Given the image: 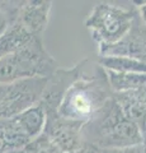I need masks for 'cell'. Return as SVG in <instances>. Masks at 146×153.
I'll return each instance as SVG.
<instances>
[{
	"label": "cell",
	"instance_id": "3957f363",
	"mask_svg": "<svg viewBox=\"0 0 146 153\" xmlns=\"http://www.w3.org/2000/svg\"><path fill=\"white\" fill-rule=\"evenodd\" d=\"M60 68L43 46L42 37H33L13 54L0 59V84L28 78H48Z\"/></svg>",
	"mask_w": 146,
	"mask_h": 153
},
{
	"label": "cell",
	"instance_id": "52a82bcc",
	"mask_svg": "<svg viewBox=\"0 0 146 153\" xmlns=\"http://www.w3.org/2000/svg\"><path fill=\"white\" fill-rule=\"evenodd\" d=\"M83 126L84 123L62 117L57 111L46 112L43 134L64 153H73L84 146Z\"/></svg>",
	"mask_w": 146,
	"mask_h": 153
},
{
	"label": "cell",
	"instance_id": "ac0fdd59",
	"mask_svg": "<svg viewBox=\"0 0 146 153\" xmlns=\"http://www.w3.org/2000/svg\"><path fill=\"white\" fill-rule=\"evenodd\" d=\"M73 153H95V151H94L92 147H89V146H83L81 148H80V149L75 151V152H73Z\"/></svg>",
	"mask_w": 146,
	"mask_h": 153
},
{
	"label": "cell",
	"instance_id": "5bb4252c",
	"mask_svg": "<svg viewBox=\"0 0 146 153\" xmlns=\"http://www.w3.org/2000/svg\"><path fill=\"white\" fill-rule=\"evenodd\" d=\"M21 1H0V36L15 21Z\"/></svg>",
	"mask_w": 146,
	"mask_h": 153
},
{
	"label": "cell",
	"instance_id": "8fae6325",
	"mask_svg": "<svg viewBox=\"0 0 146 153\" xmlns=\"http://www.w3.org/2000/svg\"><path fill=\"white\" fill-rule=\"evenodd\" d=\"M33 37L36 36H32L17 21H14L8 27V30L0 36V59L21 50Z\"/></svg>",
	"mask_w": 146,
	"mask_h": 153
},
{
	"label": "cell",
	"instance_id": "9c48e42d",
	"mask_svg": "<svg viewBox=\"0 0 146 153\" xmlns=\"http://www.w3.org/2000/svg\"><path fill=\"white\" fill-rule=\"evenodd\" d=\"M87 61L88 59L80 61L79 64L70 69L59 68L52 75H50L47 78V84L40 101V105L45 110V112L57 111L64 94L70 88V85L83 74Z\"/></svg>",
	"mask_w": 146,
	"mask_h": 153
},
{
	"label": "cell",
	"instance_id": "277c9868",
	"mask_svg": "<svg viewBox=\"0 0 146 153\" xmlns=\"http://www.w3.org/2000/svg\"><path fill=\"white\" fill-rule=\"evenodd\" d=\"M135 16L136 10L112 3H99L87 17L85 27L99 46L113 45L128 32Z\"/></svg>",
	"mask_w": 146,
	"mask_h": 153
},
{
	"label": "cell",
	"instance_id": "e0dca14e",
	"mask_svg": "<svg viewBox=\"0 0 146 153\" xmlns=\"http://www.w3.org/2000/svg\"><path fill=\"white\" fill-rule=\"evenodd\" d=\"M137 14H139L140 19L142 21V23L146 26V3L139 5V12H137Z\"/></svg>",
	"mask_w": 146,
	"mask_h": 153
},
{
	"label": "cell",
	"instance_id": "5b68a950",
	"mask_svg": "<svg viewBox=\"0 0 146 153\" xmlns=\"http://www.w3.org/2000/svg\"><path fill=\"white\" fill-rule=\"evenodd\" d=\"M46 112L40 103L10 119L0 120V153L24 151L43 133Z\"/></svg>",
	"mask_w": 146,
	"mask_h": 153
},
{
	"label": "cell",
	"instance_id": "9a60e30c",
	"mask_svg": "<svg viewBox=\"0 0 146 153\" xmlns=\"http://www.w3.org/2000/svg\"><path fill=\"white\" fill-rule=\"evenodd\" d=\"M26 153H64L46 134H40L24 148Z\"/></svg>",
	"mask_w": 146,
	"mask_h": 153
},
{
	"label": "cell",
	"instance_id": "ba28073f",
	"mask_svg": "<svg viewBox=\"0 0 146 153\" xmlns=\"http://www.w3.org/2000/svg\"><path fill=\"white\" fill-rule=\"evenodd\" d=\"M99 56H127L146 63V26L137 12L128 32L118 42L99 46Z\"/></svg>",
	"mask_w": 146,
	"mask_h": 153
},
{
	"label": "cell",
	"instance_id": "d6986e66",
	"mask_svg": "<svg viewBox=\"0 0 146 153\" xmlns=\"http://www.w3.org/2000/svg\"><path fill=\"white\" fill-rule=\"evenodd\" d=\"M9 153H26L24 151H15V152H9Z\"/></svg>",
	"mask_w": 146,
	"mask_h": 153
},
{
	"label": "cell",
	"instance_id": "6da1fadb",
	"mask_svg": "<svg viewBox=\"0 0 146 153\" xmlns=\"http://www.w3.org/2000/svg\"><path fill=\"white\" fill-rule=\"evenodd\" d=\"M84 146L117 148L144 144L140 128L126 116L114 97L103 105L83 126Z\"/></svg>",
	"mask_w": 146,
	"mask_h": 153
},
{
	"label": "cell",
	"instance_id": "7c38bea8",
	"mask_svg": "<svg viewBox=\"0 0 146 153\" xmlns=\"http://www.w3.org/2000/svg\"><path fill=\"white\" fill-rule=\"evenodd\" d=\"M104 71L113 93H125L146 85V74L116 73V71H108V70Z\"/></svg>",
	"mask_w": 146,
	"mask_h": 153
},
{
	"label": "cell",
	"instance_id": "4fadbf2b",
	"mask_svg": "<svg viewBox=\"0 0 146 153\" xmlns=\"http://www.w3.org/2000/svg\"><path fill=\"white\" fill-rule=\"evenodd\" d=\"M98 64L102 69L108 71L146 74V63L127 56H99Z\"/></svg>",
	"mask_w": 146,
	"mask_h": 153
},
{
	"label": "cell",
	"instance_id": "8992f818",
	"mask_svg": "<svg viewBox=\"0 0 146 153\" xmlns=\"http://www.w3.org/2000/svg\"><path fill=\"white\" fill-rule=\"evenodd\" d=\"M47 78H28L0 84V120L10 119L40 103Z\"/></svg>",
	"mask_w": 146,
	"mask_h": 153
},
{
	"label": "cell",
	"instance_id": "7a4b0ae2",
	"mask_svg": "<svg viewBox=\"0 0 146 153\" xmlns=\"http://www.w3.org/2000/svg\"><path fill=\"white\" fill-rule=\"evenodd\" d=\"M112 97L113 92L106 71L97 64L92 74L85 73L84 69L83 74L70 85L61 100L57 112L62 117L85 124Z\"/></svg>",
	"mask_w": 146,
	"mask_h": 153
},
{
	"label": "cell",
	"instance_id": "2e32d148",
	"mask_svg": "<svg viewBox=\"0 0 146 153\" xmlns=\"http://www.w3.org/2000/svg\"><path fill=\"white\" fill-rule=\"evenodd\" d=\"M95 153H145V144L128 146V147H117V148H93Z\"/></svg>",
	"mask_w": 146,
	"mask_h": 153
},
{
	"label": "cell",
	"instance_id": "30bf717a",
	"mask_svg": "<svg viewBox=\"0 0 146 153\" xmlns=\"http://www.w3.org/2000/svg\"><path fill=\"white\" fill-rule=\"evenodd\" d=\"M51 9H52V1L47 0L21 1L15 21L32 36L42 37V33L48 25Z\"/></svg>",
	"mask_w": 146,
	"mask_h": 153
}]
</instances>
